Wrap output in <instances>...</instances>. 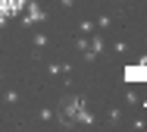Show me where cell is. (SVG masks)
Returning a JSON list of instances; mask_svg holds the SVG:
<instances>
[{
    "label": "cell",
    "instance_id": "6da1fadb",
    "mask_svg": "<svg viewBox=\"0 0 147 132\" xmlns=\"http://www.w3.org/2000/svg\"><path fill=\"white\" fill-rule=\"evenodd\" d=\"M22 6H25V0H0V19H9V16H16Z\"/></svg>",
    "mask_w": 147,
    "mask_h": 132
}]
</instances>
